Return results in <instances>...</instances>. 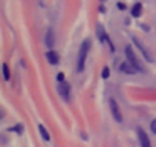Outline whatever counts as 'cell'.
I'll list each match as a JSON object with an SVG mask.
<instances>
[{"label":"cell","mask_w":156,"mask_h":147,"mask_svg":"<svg viewBox=\"0 0 156 147\" xmlns=\"http://www.w3.org/2000/svg\"><path fill=\"white\" fill-rule=\"evenodd\" d=\"M89 48H90V41H89V40L83 41L81 49H80V55H78V70H83V69H84V61H86Z\"/></svg>","instance_id":"cell-1"},{"label":"cell","mask_w":156,"mask_h":147,"mask_svg":"<svg viewBox=\"0 0 156 147\" xmlns=\"http://www.w3.org/2000/svg\"><path fill=\"white\" fill-rule=\"evenodd\" d=\"M126 57H127V60H129L132 64H135L139 70H144V67L139 64V61H138V58H136V55H135V52H133V49H132L130 46L126 48Z\"/></svg>","instance_id":"cell-2"},{"label":"cell","mask_w":156,"mask_h":147,"mask_svg":"<svg viewBox=\"0 0 156 147\" xmlns=\"http://www.w3.org/2000/svg\"><path fill=\"white\" fill-rule=\"evenodd\" d=\"M109 104H110V110H112V115H113V118H115L118 123H121V121H122V115H121V112H119V107H118L116 101H115L113 98H110Z\"/></svg>","instance_id":"cell-3"},{"label":"cell","mask_w":156,"mask_h":147,"mask_svg":"<svg viewBox=\"0 0 156 147\" xmlns=\"http://www.w3.org/2000/svg\"><path fill=\"white\" fill-rule=\"evenodd\" d=\"M119 69L124 72V74H129V75H133V74H136L139 69L135 66V64H132L130 61H124L121 66H119Z\"/></svg>","instance_id":"cell-4"},{"label":"cell","mask_w":156,"mask_h":147,"mask_svg":"<svg viewBox=\"0 0 156 147\" xmlns=\"http://www.w3.org/2000/svg\"><path fill=\"white\" fill-rule=\"evenodd\" d=\"M69 91H70V86H69V83H66V81H60L58 92L61 94V97H63L64 100H69Z\"/></svg>","instance_id":"cell-5"},{"label":"cell","mask_w":156,"mask_h":147,"mask_svg":"<svg viewBox=\"0 0 156 147\" xmlns=\"http://www.w3.org/2000/svg\"><path fill=\"white\" fill-rule=\"evenodd\" d=\"M138 138H139V142H141L142 147H151V145H150V139H148L147 133H145L142 129H138Z\"/></svg>","instance_id":"cell-6"},{"label":"cell","mask_w":156,"mask_h":147,"mask_svg":"<svg viewBox=\"0 0 156 147\" xmlns=\"http://www.w3.org/2000/svg\"><path fill=\"white\" fill-rule=\"evenodd\" d=\"M133 43H135V45H136V46H138V48L141 49V52H142V55H144V57H145V58H147L148 61H153V58H151V55H150V52H148V51H147V49H145V48L142 46V43H141V41H139L138 38H135V37H133Z\"/></svg>","instance_id":"cell-7"},{"label":"cell","mask_w":156,"mask_h":147,"mask_svg":"<svg viewBox=\"0 0 156 147\" xmlns=\"http://www.w3.org/2000/svg\"><path fill=\"white\" fill-rule=\"evenodd\" d=\"M46 57H48V60H49V63H51V64H57V63H58V60H60V57H58V54H57L55 51H49Z\"/></svg>","instance_id":"cell-8"},{"label":"cell","mask_w":156,"mask_h":147,"mask_svg":"<svg viewBox=\"0 0 156 147\" xmlns=\"http://www.w3.org/2000/svg\"><path fill=\"white\" fill-rule=\"evenodd\" d=\"M46 45H48L49 49L54 48V31H52V29H49V31L46 32Z\"/></svg>","instance_id":"cell-9"},{"label":"cell","mask_w":156,"mask_h":147,"mask_svg":"<svg viewBox=\"0 0 156 147\" xmlns=\"http://www.w3.org/2000/svg\"><path fill=\"white\" fill-rule=\"evenodd\" d=\"M97 35H98V38H100V41H106V32H104V28H103V25H97Z\"/></svg>","instance_id":"cell-10"},{"label":"cell","mask_w":156,"mask_h":147,"mask_svg":"<svg viewBox=\"0 0 156 147\" xmlns=\"http://www.w3.org/2000/svg\"><path fill=\"white\" fill-rule=\"evenodd\" d=\"M141 11H142L141 3H136V5L133 6V9H132V16H133V17H139V16H141Z\"/></svg>","instance_id":"cell-11"},{"label":"cell","mask_w":156,"mask_h":147,"mask_svg":"<svg viewBox=\"0 0 156 147\" xmlns=\"http://www.w3.org/2000/svg\"><path fill=\"white\" fill-rule=\"evenodd\" d=\"M38 130H40V133H41V136H43V138H44L46 141H48V139L51 138V135H49V132H48V130H46V129H44V127H43L41 124L38 126Z\"/></svg>","instance_id":"cell-12"},{"label":"cell","mask_w":156,"mask_h":147,"mask_svg":"<svg viewBox=\"0 0 156 147\" xmlns=\"http://www.w3.org/2000/svg\"><path fill=\"white\" fill-rule=\"evenodd\" d=\"M3 78H5V80H9V69H8V64H3Z\"/></svg>","instance_id":"cell-13"},{"label":"cell","mask_w":156,"mask_h":147,"mask_svg":"<svg viewBox=\"0 0 156 147\" xmlns=\"http://www.w3.org/2000/svg\"><path fill=\"white\" fill-rule=\"evenodd\" d=\"M150 129H151V132H153V133H156V120H154V121H151Z\"/></svg>","instance_id":"cell-14"},{"label":"cell","mask_w":156,"mask_h":147,"mask_svg":"<svg viewBox=\"0 0 156 147\" xmlns=\"http://www.w3.org/2000/svg\"><path fill=\"white\" fill-rule=\"evenodd\" d=\"M109 77V67H104L103 69V78H107Z\"/></svg>","instance_id":"cell-15"},{"label":"cell","mask_w":156,"mask_h":147,"mask_svg":"<svg viewBox=\"0 0 156 147\" xmlns=\"http://www.w3.org/2000/svg\"><path fill=\"white\" fill-rule=\"evenodd\" d=\"M57 78H58V81H63V80H64V75H63V74H58Z\"/></svg>","instance_id":"cell-16"},{"label":"cell","mask_w":156,"mask_h":147,"mask_svg":"<svg viewBox=\"0 0 156 147\" xmlns=\"http://www.w3.org/2000/svg\"><path fill=\"white\" fill-rule=\"evenodd\" d=\"M118 8H119V9H126V6H124L122 3H118Z\"/></svg>","instance_id":"cell-17"},{"label":"cell","mask_w":156,"mask_h":147,"mask_svg":"<svg viewBox=\"0 0 156 147\" xmlns=\"http://www.w3.org/2000/svg\"><path fill=\"white\" fill-rule=\"evenodd\" d=\"M103 2H104V0H103Z\"/></svg>","instance_id":"cell-18"}]
</instances>
